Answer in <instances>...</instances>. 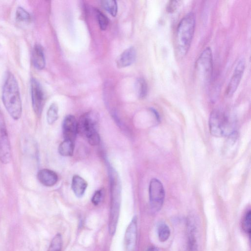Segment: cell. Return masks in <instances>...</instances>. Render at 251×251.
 Returning <instances> with one entry per match:
<instances>
[{"instance_id":"obj_16","label":"cell","mask_w":251,"mask_h":251,"mask_svg":"<svg viewBox=\"0 0 251 251\" xmlns=\"http://www.w3.org/2000/svg\"><path fill=\"white\" fill-rule=\"evenodd\" d=\"M87 185L86 181L78 175H75L72 178V189L77 197L80 198L83 196Z\"/></svg>"},{"instance_id":"obj_12","label":"cell","mask_w":251,"mask_h":251,"mask_svg":"<svg viewBox=\"0 0 251 251\" xmlns=\"http://www.w3.org/2000/svg\"><path fill=\"white\" fill-rule=\"evenodd\" d=\"M137 237V220L134 218L126 231L124 244L126 251H134Z\"/></svg>"},{"instance_id":"obj_1","label":"cell","mask_w":251,"mask_h":251,"mask_svg":"<svg viewBox=\"0 0 251 251\" xmlns=\"http://www.w3.org/2000/svg\"><path fill=\"white\" fill-rule=\"evenodd\" d=\"M2 100L10 116L19 120L22 113V101L18 82L10 72L7 73L3 85Z\"/></svg>"},{"instance_id":"obj_7","label":"cell","mask_w":251,"mask_h":251,"mask_svg":"<svg viewBox=\"0 0 251 251\" xmlns=\"http://www.w3.org/2000/svg\"><path fill=\"white\" fill-rule=\"evenodd\" d=\"M149 192L151 208L155 211H159L165 198V190L161 182L157 178H152L150 182Z\"/></svg>"},{"instance_id":"obj_15","label":"cell","mask_w":251,"mask_h":251,"mask_svg":"<svg viewBox=\"0 0 251 251\" xmlns=\"http://www.w3.org/2000/svg\"><path fill=\"white\" fill-rule=\"evenodd\" d=\"M32 61L35 68L37 70H43L46 65V60L44 49L39 44H35L32 51Z\"/></svg>"},{"instance_id":"obj_6","label":"cell","mask_w":251,"mask_h":251,"mask_svg":"<svg viewBox=\"0 0 251 251\" xmlns=\"http://www.w3.org/2000/svg\"><path fill=\"white\" fill-rule=\"evenodd\" d=\"M209 126L211 134L216 137L226 135L229 129V123L227 117L219 110H214L211 112Z\"/></svg>"},{"instance_id":"obj_14","label":"cell","mask_w":251,"mask_h":251,"mask_svg":"<svg viewBox=\"0 0 251 251\" xmlns=\"http://www.w3.org/2000/svg\"><path fill=\"white\" fill-rule=\"evenodd\" d=\"M37 176L39 181L43 185L47 187H51L54 185L58 180V176L56 173L53 171L48 169L39 170Z\"/></svg>"},{"instance_id":"obj_25","label":"cell","mask_w":251,"mask_h":251,"mask_svg":"<svg viewBox=\"0 0 251 251\" xmlns=\"http://www.w3.org/2000/svg\"><path fill=\"white\" fill-rule=\"evenodd\" d=\"M251 212L249 210L245 214L242 223V227L245 231L249 235L251 233Z\"/></svg>"},{"instance_id":"obj_17","label":"cell","mask_w":251,"mask_h":251,"mask_svg":"<svg viewBox=\"0 0 251 251\" xmlns=\"http://www.w3.org/2000/svg\"><path fill=\"white\" fill-rule=\"evenodd\" d=\"M74 150V142L64 140L59 146L58 152L62 156H72Z\"/></svg>"},{"instance_id":"obj_20","label":"cell","mask_w":251,"mask_h":251,"mask_svg":"<svg viewBox=\"0 0 251 251\" xmlns=\"http://www.w3.org/2000/svg\"><path fill=\"white\" fill-rule=\"evenodd\" d=\"M102 7L111 16L115 17L117 13L118 5L117 1L114 0H106L101 1Z\"/></svg>"},{"instance_id":"obj_26","label":"cell","mask_w":251,"mask_h":251,"mask_svg":"<svg viewBox=\"0 0 251 251\" xmlns=\"http://www.w3.org/2000/svg\"><path fill=\"white\" fill-rule=\"evenodd\" d=\"M181 3L180 0H171L167 4L166 10L168 13H173L178 8Z\"/></svg>"},{"instance_id":"obj_2","label":"cell","mask_w":251,"mask_h":251,"mask_svg":"<svg viewBox=\"0 0 251 251\" xmlns=\"http://www.w3.org/2000/svg\"><path fill=\"white\" fill-rule=\"evenodd\" d=\"M196 25V17L190 12L179 22L176 31L175 52L178 59H181L187 53L191 44Z\"/></svg>"},{"instance_id":"obj_11","label":"cell","mask_w":251,"mask_h":251,"mask_svg":"<svg viewBox=\"0 0 251 251\" xmlns=\"http://www.w3.org/2000/svg\"><path fill=\"white\" fill-rule=\"evenodd\" d=\"M64 140L75 141L77 130V122L73 115H67L64 119L62 125Z\"/></svg>"},{"instance_id":"obj_10","label":"cell","mask_w":251,"mask_h":251,"mask_svg":"<svg viewBox=\"0 0 251 251\" xmlns=\"http://www.w3.org/2000/svg\"><path fill=\"white\" fill-rule=\"evenodd\" d=\"M245 68V60L244 58H241L238 61L227 86L226 90V95L227 97H231L236 91L241 80Z\"/></svg>"},{"instance_id":"obj_18","label":"cell","mask_w":251,"mask_h":251,"mask_svg":"<svg viewBox=\"0 0 251 251\" xmlns=\"http://www.w3.org/2000/svg\"><path fill=\"white\" fill-rule=\"evenodd\" d=\"M135 91L140 99L145 98L148 93V85L144 78H138L135 84Z\"/></svg>"},{"instance_id":"obj_13","label":"cell","mask_w":251,"mask_h":251,"mask_svg":"<svg viewBox=\"0 0 251 251\" xmlns=\"http://www.w3.org/2000/svg\"><path fill=\"white\" fill-rule=\"evenodd\" d=\"M136 51L133 47H130L119 55L116 59V65L119 68H122L131 65L135 60Z\"/></svg>"},{"instance_id":"obj_22","label":"cell","mask_w":251,"mask_h":251,"mask_svg":"<svg viewBox=\"0 0 251 251\" xmlns=\"http://www.w3.org/2000/svg\"><path fill=\"white\" fill-rule=\"evenodd\" d=\"M16 19L19 22L27 23L30 22L31 16L24 8L19 6L16 11Z\"/></svg>"},{"instance_id":"obj_28","label":"cell","mask_w":251,"mask_h":251,"mask_svg":"<svg viewBox=\"0 0 251 251\" xmlns=\"http://www.w3.org/2000/svg\"><path fill=\"white\" fill-rule=\"evenodd\" d=\"M146 251H159V250L155 247H151L149 248Z\"/></svg>"},{"instance_id":"obj_23","label":"cell","mask_w":251,"mask_h":251,"mask_svg":"<svg viewBox=\"0 0 251 251\" xmlns=\"http://www.w3.org/2000/svg\"><path fill=\"white\" fill-rule=\"evenodd\" d=\"M62 238L60 234H56L52 239L47 251H62Z\"/></svg>"},{"instance_id":"obj_19","label":"cell","mask_w":251,"mask_h":251,"mask_svg":"<svg viewBox=\"0 0 251 251\" xmlns=\"http://www.w3.org/2000/svg\"><path fill=\"white\" fill-rule=\"evenodd\" d=\"M58 117V107L55 103H52L49 107L47 113L48 123L52 125L57 120Z\"/></svg>"},{"instance_id":"obj_4","label":"cell","mask_w":251,"mask_h":251,"mask_svg":"<svg viewBox=\"0 0 251 251\" xmlns=\"http://www.w3.org/2000/svg\"><path fill=\"white\" fill-rule=\"evenodd\" d=\"M116 176H114V182L111 179V201L109 220V231L111 235L114 234L118 221L120 206V190L117 182Z\"/></svg>"},{"instance_id":"obj_27","label":"cell","mask_w":251,"mask_h":251,"mask_svg":"<svg viewBox=\"0 0 251 251\" xmlns=\"http://www.w3.org/2000/svg\"><path fill=\"white\" fill-rule=\"evenodd\" d=\"M102 196V192L101 190H99L95 192L92 198V203L97 205L100 202Z\"/></svg>"},{"instance_id":"obj_5","label":"cell","mask_w":251,"mask_h":251,"mask_svg":"<svg viewBox=\"0 0 251 251\" xmlns=\"http://www.w3.org/2000/svg\"><path fill=\"white\" fill-rule=\"evenodd\" d=\"M198 75L205 81H209L213 73V57L211 49L206 47L200 54L195 62Z\"/></svg>"},{"instance_id":"obj_3","label":"cell","mask_w":251,"mask_h":251,"mask_svg":"<svg viewBox=\"0 0 251 251\" xmlns=\"http://www.w3.org/2000/svg\"><path fill=\"white\" fill-rule=\"evenodd\" d=\"M98 116L96 113L89 112L82 115L77 122V130L87 138L89 143L92 146L99 144L100 137L97 130Z\"/></svg>"},{"instance_id":"obj_9","label":"cell","mask_w":251,"mask_h":251,"mask_svg":"<svg viewBox=\"0 0 251 251\" xmlns=\"http://www.w3.org/2000/svg\"><path fill=\"white\" fill-rule=\"evenodd\" d=\"M30 90L33 109L38 116L42 113L45 101V95L39 81L34 77L30 79Z\"/></svg>"},{"instance_id":"obj_21","label":"cell","mask_w":251,"mask_h":251,"mask_svg":"<svg viewBox=\"0 0 251 251\" xmlns=\"http://www.w3.org/2000/svg\"><path fill=\"white\" fill-rule=\"evenodd\" d=\"M157 234L160 241L162 242L166 241L170 235L169 227L165 223L159 224L157 227Z\"/></svg>"},{"instance_id":"obj_8","label":"cell","mask_w":251,"mask_h":251,"mask_svg":"<svg viewBox=\"0 0 251 251\" xmlns=\"http://www.w3.org/2000/svg\"><path fill=\"white\" fill-rule=\"evenodd\" d=\"M11 158V145L4 119L0 107V161L8 163Z\"/></svg>"},{"instance_id":"obj_24","label":"cell","mask_w":251,"mask_h":251,"mask_svg":"<svg viewBox=\"0 0 251 251\" xmlns=\"http://www.w3.org/2000/svg\"><path fill=\"white\" fill-rule=\"evenodd\" d=\"M96 13L100 28L102 30H105L108 24V19L98 9L96 10Z\"/></svg>"}]
</instances>
